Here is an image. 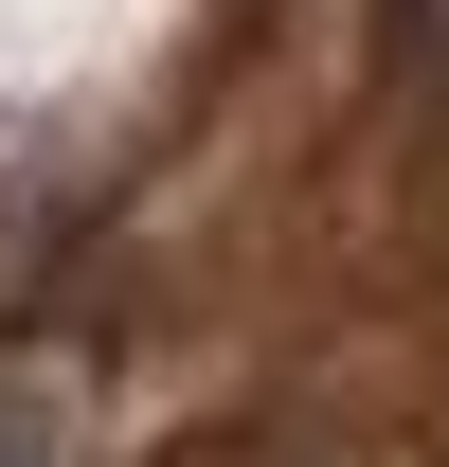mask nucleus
<instances>
[{"label": "nucleus", "mask_w": 449, "mask_h": 467, "mask_svg": "<svg viewBox=\"0 0 449 467\" xmlns=\"http://www.w3.org/2000/svg\"><path fill=\"white\" fill-rule=\"evenodd\" d=\"M0 467H72V431H55L37 396H0Z\"/></svg>", "instance_id": "nucleus-1"}]
</instances>
